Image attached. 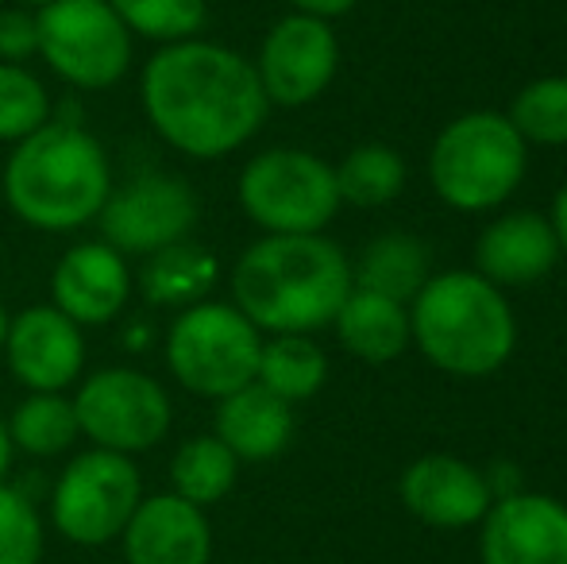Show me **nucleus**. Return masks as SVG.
<instances>
[{
  "mask_svg": "<svg viewBox=\"0 0 567 564\" xmlns=\"http://www.w3.org/2000/svg\"><path fill=\"white\" fill-rule=\"evenodd\" d=\"M132 39L147 43H182L197 39L209 23V0H109Z\"/></svg>",
  "mask_w": 567,
  "mask_h": 564,
  "instance_id": "nucleus-27",
  "label": "nucleus"
},
{
  "mask_svg": "<svg viewBox=\"0 0 567 564\" xmlns=\"http://www.w3.org/2000/svg\"><path fill=\"white\" fill-rule=\"evenodd\" d=\"M74 414L90 449L140 457L155 449L174 425L166 387L140 368H97L78 379Z\"/></svg>",
  "mask_w": 567,
  "mask_h": 564,
  "instance_id": "nucleus-10",
  "label": "nucleus"
},
{
  "mask_svg": "<svg viewBox=\"0 0 567 564\" xmlns=\"http://www.w3.org/2000/svg\"><path fill=\"white\" fill-rule=\"evenodd\" d=\"M39 59L82 93H101L132 70L135 39L109 0H51L35 8Z\"/></svg>",
  "mask_w": 567,
  "mask_h": 564,
  "instance_id": "nucleus-8",
  "label": "nucleus"
},
{
  "mask_svg": "<svg viewBox=\"0 0 567 564\" xmlns=\"http://www.w3.org/2000/svg\"><path fill=\"white\" fill-rule=\"evenodd\" d=\"M213 433L236 452L239 464H262L286 452L293 437V407L270 394L262 383H247L239 391L217 399Z\"/></svg>",
  "mask_w": 567,
  "mask_h": 564,
  "instance_id": "nucleus-19",
  "label": "nucleus"
},
{
  "mask_svg": "<svg viewBox=\"0 0 567 564\" xmlns=\"http://www.w3.org/2000/svg\"><path fill=\"white\" fill-rule=\"evenodd\" d=\"M236 202L262 236H313L340 213L337 171L306 147H270L244 163Z\"/></svg>",
  "mask_w": 567,
  "mask_h": 564,
  "instance_id": "nucleus-6",
  "label": "nucleus"
},
{
  "mask_svg": "<svg viewBox=\"0 0 567 564\" xmlns=\"http://www.w3.org/2000/svg\"><path fill=\"white\" fill-rule=\"evenodd\" d=\"M8 437L16 452L35 460H54L82 441L74 399L66 391H28L8 414Z\"/></svg>",
  "mask_w": 567,
  "mask_h": 564,
  "instance_id": "nucleus-24",
  "label": "nucleus"
},
{
  "mask_svg": "<svg viewBox=\"0 0 567 564\" xmlns=\"http://www.w3.org/2000/svg\"><path fill=\"white\" fill-rule=\"evenodd\" d=\"M351 294V259L324 233L259 236L231 267V306L259 332H317Z\"/></svg>",
  "mask_w": 567,
  "mask_h": 564,
  "instance_id": "nucleus-2",
  "label": "nucleus"
},
{
  "mask_svg": "<svg viewBox=\"0 0 567 564\" xmlns=\"http://www.w3.org/2000/svg\"><path fill=\"white\" fill-rule=\"evenodd\" d=\"M410 337L444 376L483 379L506 368L517 345V321L506 290L478 271L429 275L410 301Z\"/></svg>",
  "mask_w": 567,
  "mask_h": 564,
  "instance_id": "nucleus-4",
  "label": "nucleus"
},
{
  "mask_svg": "<svg viewBox=\"0 0 567 564\" xmlns=\"http://www.w3.org/2000/svg\"><path fill=\"white\" fill-rule=\"evenodd\" d=\"M51 121V93L43 78L16 62H0V143H20Z\"/></svg>",
  "mask_w": 567,
  "mask_h": 564,
  "instance_id": "nucleus-29",
  "label": "nucleus"
},
{
  "mask_svg": "<svg viewBox=\"0 0 567 564\" xmlns=\"http://www.w3.org/2000/svg\"><path fill=\"white\" fill-rule=\"evenodd\" d=\"M509 124L525 143L564 147L567 143V78H537L509 101Z\"/></svg>",
  "mask_w": 567,
  "mask_h": 564,
  "instance_id": "nucleus-28",
  "label": "nucleus"
},
{
  "mask_svg": "<svg viewBox=\"0 0 567 564\" xmlns=\"http://www.w3.org/2000/svg\"><path fill=\"white\" fill-rule=\"evenodd\" d=\"M135 294V275L127 256H120L105 240H82L62 252L51 271V306L62 309L82 329L113 325L124 317Z\"/></svg>",
  "mask_w": 567,
  "mask_h": 564,
  "instance_id": "nucleus-15",
  "label": "nucleus"
},
{
  "mask_svg": "<svg viewBox=\"0 0 567 564\" xmlns=\"http://www.w3.org/2000/svg\"><path fill=\"white\" fill-rule=\"evenodd\" d=\"M255 383H262L270 394L282 402L298 407V402L313 399L324 383H329V356L306 332H278V337H262L259 348V368H255Z\"/></svg>",
  "mask_w": 567,
  "mask_h": 564,
  "instance_id": "nucleus-22",
  "label": "nucleus"
},
{
  "mask_svg": "<svg viewBox=\"0 0 567 564\" xmlns=\"http://www.w3.org/2000/svg\"><path fill=\"white\" fill-rule=\"evenodd\" d=\"M548 225H553L556 244H560V252L567 256V186L556 189V197H553V213H548Z\"/></svg>",
  "mask_w": 567,
  "mask_h": 564,
  "instance_id": "nucleus-33",
  "label": "nucleus"
},
{
  "mask_svg": "<svg viewBox=\"0 0 567 564\" xmlns=\"http://www.w3.org/2000/svg\"><path fill=\"white\" fill-rule=\"evenodd\" d=\"M560 256L564 252L548 217L533 209H514L483 228L475 244V271L498 290H514V286L540 283Z\"/></svg>",
  "mask_w": 567,
  "mask_h": 564,
  "instance_id": "nucleus-18",
  "label": "nucleus"
},
{
  "mask_svg": "<svg viewBox=\"0 0 567 564\" xmlns=\"http://www.w3.org/2000/svg\"><path fill=\"white\" fill-rule=\"evenodd\" d=\"M113 158L78 121H47L4 158V202L28 228L47 236L97 225L113 194Z\"/></svg>",
  "mask_w": 567,
  "mask_h": 564,
  "instance_id": "nucleus-3",
  "label": "nucleus"
},
{
  "mask_svg": "<svg viewBox=\"0 0 567 564\" xmlns=\"http://www.w3.org/2000/svg\"><path fill=\"white\" fill-rule=\"evenodd\" d=\"M529 143L506 113H463L444 124L429 151V182L436 197L460 213L498 209L522 186Z\"/></svg>",
  "mask_w": 567,
  "mask_h": 564,
  "instance_id": "nucleus-5",
  "label": "nucleus"
},
{
  "mask_svg": "<svg viewBox=\"0 0 567 564\" xmlns=\"http://www.w3.org/2000/svg\"><path fill=\"white\" fill-rule=\"evenodd\" d=\"M140 109L166 147L213 163L259 136L270 101L247 54L197 35L158 47L143 62Z\"/></svg>",
  "mask_w": 567,
  "mask_h": 564,
  "instance_id": "nucleus-1",
  "label": "nucleus"
},
{
  "mask_svg": "<svg viewBox=\"0 0 567 564\" xmlns=\"http://www.w3.org/2000/svg\"><path fill=\"white\" fill-rule=\"evenodd\" d=\"M202 217L197 189L182 174L140 171L127 182H116L105 209L97 217L101 240L113 244L120 256H155L171 244L189 240Z\"/></svg>",
  "mask_w": 567,
  "mask_h": 564,
  "instance_id": "nucleus-11",
  "label": "nucleus"
},
{
  "mask_svg": "<svg viewBox=\"0 0 567 564\" xmlns=\"http://www.w3.org/2000/svg\"><path fill=\"white\" fill-rule=\"evenodd\" d=\"M293 12H306V16H321V20H337V16H348L359 0H290Z\"/></svg>",
  "mask_w": 567,
  "mask_h": 564,
  "instance_id": "nucleus-32",
  "label": "nucleus"
},
{
  "mask_svg": "<svg viewBox=\"0 0 567 564\" xmlns=\"http://www.w3.org/2000/svg\"><path fill=\"white\" fill-rule=\"evenodd\" d=\"M398 495H402L405 511L413 519L433 530L478 526L494 503L491 480L475 464L449 457V452H433V457L413 460L402 472Z\"/></svg>",
  "mask_w": 567,
  "mask_h": 564,
  "instance_id": "nucleus-16",
  "label": "nucleus"
},
{
  "mask_svg": "<svg viewBox=\"0 0 567 564\" xmlns=\"http://www.w3.org/2000/svg\"><path fill=\"white\" fill-rule=\"evenodd\" d=\"M340 345L363 363H390L413 345L410 337V306L386 294L351 286L343 306L332 317Z\"/></svg>",
  "mask_w": 567,
  "mask_h": 564,
  "instance_id": "nucleus-20",
  "label": "nucleus"
},
{
  "mask_svg": "<svg viewBox=\"0 0 567 564\" xmlns=\"http://www.w3.org/2000/svg\"><path fill=\"white\" fill-rule=\"evenodd\" d=\"M478 526L483 564H567V506L553 495H498Z\"/></svg>",
  "mask_w": 567,
  "mask_h": 564,
  "instance_id": "nucleus-14",
  "label": "nucleus"
},
{
  "mask_svg": "<svg viewBox=\"0 0 567 564\" xmlns=\"http://www.w3.org/2000/svg\"><path fill=\"white\" fill-rule=\"evenodd\" d=\"M12 460H16V444H12V437H8V422L0 418V483L12 472Z\"/></svg>",
  "mask_w": 567,
  "mask_h": 564,
  "instance_id": "nucleus-34",
  "label": "nucleus"
},
{
  "mask_svg": "<svg viewBox=\"0 0 567 564\" xmlns=\"http://www.w3.org/2000/svg\"><path fill=\"white\" fill-rule=\"evenodd\" d=\"M39 54L35 8H0V62L28 66Z\"/></svg>",
  "mask_w": 567,
  "mask_h": 564,
  "instance_id": "nucleus-31",
  "label": "nucleus"
},
{
  "mask_svg": "<svg viewBox=\"0 0 567 564\" xmlns=\"http://www.w3.org/2000/svg\"><path fill=\"white\" fill-rule=\"evenodd\" d=\"M127 564H209L213 526L202 506L186 503L174 491L143 495L120 534Z\"/></svg>",
  "mask_w": 567,
  "mask_h": 564,
  "instance_id": "nucleus-17",
  "label": "nucleus"
},
{
  "mask_svg": "<svg viewBox=\"0 0 567 564\" xmlns=\"http://www.w3.org/2000/svg\"><path fill=\"white\" fill-rule=\"evenodd\" d=\"M332 171H337L340 202L359 205V209L390 205L405 189V158L394 147H386V143L351 147Z\"/></svg>",
  "mask_w": 567,
  "mask_h": 564,
  "instance_id": "nucleus-26",
  "label": "nucleus"
},
{
  "mask_svg": "<svg viewBox=\"0 0 567 564\" xmlns=\"http://www.w3.org/2000/svg\"><path fill=\"white\" fill-rule=\"evenodd\" d=\"M23 8H43V4H51V0H20Z\"/></svg>",
  "mask_w": 567,
  "mask_h": 564,
  "instance_id": "nucleus-36",
  "label": "nucleus"
},
{
  "mask_svg": "<svg viewBox=\"0 0 567 564\" xmlns=\"http://www.w3.org/2000/svg\"><path fill=\"white\" fill-rule=\"evenodd\" d=\"M236 480L239 460L217 433L186 437L171 457V491L186 503L202 506V511L225 503Z\"/></svg>",
  "mask_w": 567,
  "mask_h": 564,
  "instance_id": "nucleus-23",
  "label": "nucleus"
},
{
  "mask_svg": "<svg viewBox=\"0 0 567 564\" xmlns=\"http://www.w3.org/2000/svg\"><path fill=\"white\" fill-rule=\"evenodd\" d=\"M0 356L23 391H70L85 376V329L51 301L23 306L8 321Z\"/></svg>",
  "mask_w": 567,
  "mask_h": 564,
  "instance_id": "nucleus-13",
  "label": "nucleus"
},
{
  "mask_svg": "<svg viewBox=\"0 0 567 564\" xmlns=\"http://www.w3.org/2000/svg\"><path fill=\"white\" fill-rule=\"evenodd\" d=\"M217 275H220L217 256H213L205 244L182 240L143 259V271H140V279H135V286H140L147 306L186 309L209 298Z\"/></svg>",
  "mask_w": 567,
  "mask_h": 564,
  "instance_id": "nucleus-21",
  "label": "nucleus"
},
{
  "mask_svg": "<svg viewBox=\"0 0 567 564\" xmlns=\"http://www.w3.org/2000/svg\"><path fill=\"white\" fill-rule=\"evenodd\" d=\"M429 279V252L417 236L405 233H386L379 240H371L359 256V264L351 267V286L363 290L386 294L410 306L413 294Z\"/></svg>",
  "mask_w": 567,
  "mask_h": 564,
  "instance_id": "nucleus-25",
  "label": "nucleus"
},
{
  "mask_svg": "<svg viewBox=\"0 0 567 564\" xmlns=\"http://www.w3.org/2000/svg\"><path fill=\"white\" fill-rule=\"evenodd\" d=\"M143 503V475L135 457L85 449L59 472L51 488V526L70 545L120 542L127 519Z\"/></svg>",
  "mask_w": 567,
  "mask_h": 564,
  "instance_id": "nucleus-9",
  "label": "nucleus"
},
{
  "mask_svg": "<svg viewBox=\"0 0 567 564\" xmlns=\"http://www.w3.org/2000/svg\"><path fill=\"white\" fill-rule=\"evenodd\" d=\"M262 332L231 301H197L178 309L163 340L171 376L197 399H225L255 383Z\"/></svg>",
  "mask_w": 567,
  "mask_h": 564,
  "instance_id": "nucleus-7",
  "label": "nucleus"
},
{
  "mask_svg": "<svg viewBox=\"0 0 567 564\" xmlns=\"http://www.w3.org/2000/svg\"><path fill=\"white\" fill-rule=\"evenodd\" d=\"M8 321H12V314L0 306V352H4V340H8Z\"/></svg>",
  "mask_w": 567,
  "mask_h": 564,
  "instance_id": "nucleus-35",
  "label": "nucleus"
},
{
  "mask_svg": "<svg viewBox=\"0 0 567 564\" xmlns=\"http://www.w3.org/2000/svg\"><path fill=\"white\" fill-rule=\"evenodd\" d=\"M47 550L43 514L28 491L0 483V564H39Z\"/></svg>",
  "mask_w": 567,
  "mask_h": 564,
  "instance_id": "nucleus-30",
  "label": "nucleus"
},
{
  "mask_svg": "<svg viewBox=\"0 0 567 564\" xmlns=\"http://www.w3.org/2000/svg\"><path fill=\"white\" fill-rule=\"evenodd\" d=\"M340 70V43L332 20L290 12L262 35L255 74L270 109L313 105Z\"/></svg>",
  "mask_w": 567,
  "mask_h": 564,
  "instance_id": "nucleus-12",
  "label": "nucleus"
}]
</instances>
